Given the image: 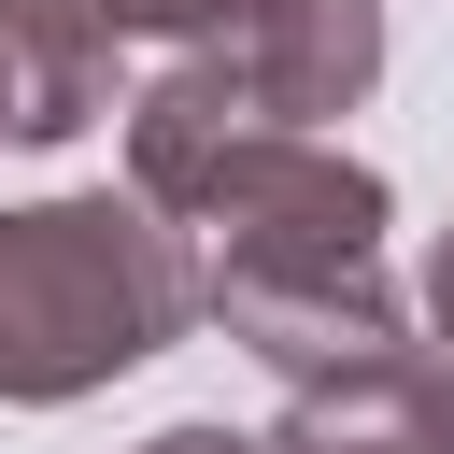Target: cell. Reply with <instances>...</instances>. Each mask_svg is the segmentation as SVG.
Here are the masks:
<instances>
[{
    "label": "cell",
    "mask_w": 454,
    "mask_h": 454,
    "mask_svg": "<svg viewBox=\"0 0 454 454\" xmlns=\"http://www.w3.org/2000/svg\"><path fill=\"white\" fill-rule=\"evenodd\" d=\"M199 312H213L199 241L142 184L0 213V411H71V397L156 369Z\"/></svg>",
    "instance_id": "1"
},
{
    "label": "cell",
    "mask_w": 454,
    "mask_h": 454,
    "mask_svg": "<svg viewBox=\"0 0 454 454\" xmlns=\"http://www.w3.org/2000/svg\"><path fill=\"white\" fill-rule=\"evenodd\" d=\"M184 227H199L213 255L355 270V255H383V170H369V156H340L326 128H255V142L184 199Z\"/></svg>",
    "instance_id": "2"
},
{
    "label": "cell",
    "mask_w": 454,
    "mask_h": 454,
    "mask_svg": "<svg viewBox=\"0 0 454 454\" xmlns=\"http://www.w3.org/2000/svg\"><path fill=\"white\" fill-rule=\"evenodd\" d=\"M199 284H213V326H227L241 355H270L284 383H340V369H369V355H397V340H411V312H397L383 255H355V270L199 255Z\"/></svg>",
    "instance_id": "3"
},
{
    "label": "cell",
    "mask_w": 454,
    "mask_h": 454,
    "mask_svg": "<svg viewBox=\"0 0 454 454\" xmlns=\"http://www.w3.org/2000/svg\"><path fill=\"white\" fill-rule=\"evenodd\" d=\"M255 0H0L14 57H28V142H71L114 114V57L128 43H227Z\"/></svg>",
    "instance_id": "4"
},
{
    "label": "cell",
    "mask_w": 454,
    "mask_h": 454,
    "mask_svg": "<svg viewBox=\"0 0 454 454\" xmlns=\"http://www.w3.org/2000/svg\"><path fill=\"white\" fill-rule=\"evenodd\" d=\"M270 454H454V355L397 340V355H369L340 383H284Z\"/></svg>",
    "instance_id": "5"
},
{
    "label": "cell",
    "mask_w": 454,
    "mask_h": 454,
    "mask_svg": "<svg viewBox=\"0 0 454 454\" xmlns=\"http://www.w3.org/2000/svg\"><path fill=\"white\" fill-rule=\"evenodd\" d=\"M227 57L255 71V99L284 128H326V114H355L383 85V0H255L227 28Z\"/></svg>",
    "instance_id": "6"
},
{
    "label": "cell",
    "mask_w": 454,
    "mask_h": 454,
    "mask_svg": "<svg viewBox=\"0 0 454 454\" xmlns=\"http://www.w3.org/2000/svg\"><path fill=\"white\" fill-rule=\"evenodd\" d=\"M142 454H270V440H241V426H156Z\"/></svg>",
    "instance_id": "7"
},
{
    "label": "cell",
    "mask_w": 454,
    "mask_h": 454,
    "mask_svg": "<svg viewBox=\"0 0 454 454\" xmlns=\"http://www.w3.org/2000/svg\"><path fill=\"white\" fill-rule=\"evenodd\" d=\"M0 142H28V57H14V28H0Z\"/></svg>",
    "instance_id": "8"
},
{
    "label": "cell",
    "mask_w": 454,
    "mask_h": 454,
    "mask_svg": "<svg viewBox=\"0 0 454 454\" xmlns=\"http://www.w3.org/2000/svg\"><path fill=\"white\" fill-rule=\"evenodd\" d=\"M426 326H440V355H454V227H440V255H426Z\"/></svg>",
    "instance_id": "9"
}]
</instances>
